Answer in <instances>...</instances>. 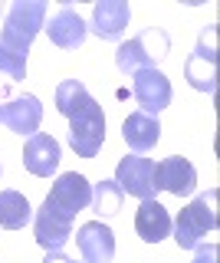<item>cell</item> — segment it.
Listing matches in <instances>:
<instances>
[{"label": "cell", "mask_w": 220, "mask_h": 263, "mask_svg": "<svg viewBox=\"0 0 220 263\" xmlns=\"http://www.w3.org/2000/svg\"><path fill=\"white\" fill-rule=\"evenodd\" d=\"M46 23V4L43 0H13L7 10L4 30H0V46L13 49V53L27 56L30 43Z\"/></svg>", "instance_id": "6da1fadb"}, {"label": "cell", "mask_w": 220, "mask_h": 263, "mask_svg": "<svg viewBox=\"0 0 220 263\" xmlns=\"http://www.w3.org/2000/svg\"><path fill=\"white\" fill-rule=\"evenodd\" d=\"M171 227H174V240H177L181 250L201 247L204 237H207L210 230H217V187L197 194L181 214H177V220Z\"/></svg>", "instance_id": "7a4b0ae2"}, {"label": "cell", "mask_w": 220, "mask_h": 263, "mask_svg": "<svg viewBox=\"0 0 220 263\" xmlns=\"http://www.w3.org/2000/svg\"><path fill=\"white\" fill-rule=\"evenodd\" d=\"M168 49H171L168 33L158 27H148L145 33H138V36H132L128 43H122L115 49V66L125 76H132L138 69H158V63L168 56Z\"/></svg>", "instance_id": "3957f363"}, {"label": "cell", "mask_w": 220, "mask_h": 263, "mask_svg": "<svg viewBox=\"0 0 220 263\" xmlns=\"http://www.w3.org/2000/svg\"><path fill=\"white\" fill-rule=\"evenodd\" d=\"M102 142H105V115H102V105L95 99H89L69 119V145L79 158H95Z\"/></svg>", "instance_id": "277c9868"}, {"label": "cell", "mask_w": 220, "mask_h": 263, "mask_svg": "<svg viewBox=\"0 0 220 263\" xmlns=\"http://www.w3.org/2000/svg\"><path fill=\"white\" fill-rule=\"evenodd\" d=\"M184 76L197 92H214L217 89V30L207 27L197 40V49L184 63Z\"/></svg>", "instance_id": "5b68a950"}, {"label": "cell", "mask_w": 220, "mask_h": 263, "mask_svg": "<svg viewBox=\"0 0 220 263\" xmlns=\"http://www.w3.org/2000/svg\"><path fill=\"white\" fill-rule=\"evenodd\" d=\"M46 204H53L59 214H66L72 220L79 211H86L89 204H92V184H89L83 175H76V171H66V175H59L56 184L50 187Z\"/></svg>", "instance_id": "8992f818"}, {"label": "cell", "mask_w": 220, "mask_h": 263, "mask_svg": "<svg viewBox=\"0 0 220 263\" xmlns=\"http://www.w3.org/2000/svg\"><path fill=\"white\" fill-rule=\"evenodd\" d=\"M132 92L142 112L158 119V112L171 105V79L161 69H138L132 72Z\"/></svg>", "instance_id": "52a82bcc"}, {"label": "cell", "mask_w": 220, "mask_h": 263, "mask_svg": "<svg viewBox=\"0 0 220 263\" xmlns=\"http://www.w3.org/2000/svg\"><path fill=\"white\" fill-rule=\"evenodd\" d=\"M115 184L122 187V194L142 197V201L154 197V161L142 155H125L115 168Z\"/></svg>", "instance_id": "ba28073f"}, {"label": "cell", "mask_w": 220, "mask_h": 263, "mask_svg": "<svg viewBox=\"0 0 220 263\" xmlns=\"http://www.w3.org/2000/svg\"><path fill=\"white\" fill-rule=\"evenodd\" d=\"M194 184H197V171L181 155H171V158L154 164V191H168L174 197H184L194 191Z\"/></svg>", "instance_id": "9c48e42d"}, {"label": "cell", "mask_w": 220, "mask_h": 263, "mask_svg": "<svg viewBox=\"0 0 220 263\" xmlns=\"http://www.w3.org/2000/svg\"><path fill=\"white\" fill-rule=\"evenodd\" d=\"M59 158H63V148L53 135L46 132H36V135L27 138V148H23V168L36 178H50L56 168H59Z\"/></svg>", "instance_id": "30bf717a"}, {"label": "cell", "mask_w": 220, "mask_h": 263, "mask_svg": "<svg viewBox=\"0 0 220 263\" xmlns=\"http://www.w3.org/2000/svg\"><path fill=\"white\" fill-rule=\"evenodd\" d=\"M33 237H36V243L43 247L46 253L63 250V243L72 237V220L66 217V214H59L53 204L43 201V208H39L36 217H33Z\"/></svg>", "instance_id": "8fae6325"}, {"label": "cell", "mask_w": 220, "mask_h": 263, "mask_svg": "<svg viewBox=\"0 0 220 263\" xmlns=\"http://www.w3.org/2000/svg\"><path fill=\"white\" fill-rule=\"evenodd\" d=\"M0 122H4L10 132H17V135H36L39 122H43V105H39L36 96L23 92L17 99H10L7 105H0Z\"/></svg>", "instance_id": "7c38bea8"}, {"label": "cell", "mask_w": 220, "mask_h": 263, "mask_svg": "<svg viewBox=\"0 0 220 263\" xmlns=\"http://www.w3.org/2000/svg\"><path fill=\"white\" fill-rule=\"evenodd\" d=\"M76 243L83 253V263H112V257H115V234L102 220H89L79 227Z\"/></svg>", "instance_id": "4fadbf2b"}, {"label": "cell", "mask_w": 220, "mask_h": 263, "mask_svg": "<svg viewBox=\"0 0 220 263\" xmlns=\"http://www.w3.org/2000/svg\"><path fill=\"white\" fill-rule=\"evenodd\" d=\"M43 27H46L50 43L59 46V49H79L86 43V23L72 7H59V10L50 16V23H43Z\"/></svg>", "instance_id": "5bb4252c"}, {"label": "cell", "mask_w": 220, "mask_h": 263, "mask_svg": "<svg viewBox=\"0 0 220 263\" xmlns=\"http://www.w3.org/2000/svg\"><path fill=\"white\" fill-rule=\"evenodd\" d=\"M132 20V7L125 0H99L92 7V30L99 40H118Z\"/></svg>", "instance_id": "9a60e30c"}, {"label": "cell", "mask_w": 220, "mask_h": 263, "mask_svg": "<svg viewBox=\"0 0 220 263\" xmlns=\"http://www.w3.org/2000/svg\"><path fill=\"white\" fill-rule=\"evenodd\" d=\"M135 230L145 243H158L171 234V214L161 208L154 197H148V201H142L138 211H135Z\"/></svg>", "instance_id": "2e32d148"}, {"label": "cell", "mask_w": 220, "mask_h": 263, "mask_svg": "<svg viewBox=\"0 0 220 263\" xmlns=\"http://www.w3.org/2000/svg\"><path fill=\"white\" fill-rule=\"evenodd\" d=\"M122 135L132 152H148V148L158 145L161 138V122L154 115H145V112H132L125 122H122Z\"/></svg>", "instance_id": "e0dca14e"}, {"label": "cell", "mask_w": 220, "mask_h": 263, "mask_svg": "<svg viewBox=\"0 0 220 263\" xmlns=\"http://www.w3.org/2000/svg\"><path fill=\"white\" fill-rule=\"evenodd\" d=\"M33 220V208L20 191H0V227L20 230Z\"/></svg>", "instance_id": "ac0fdd59"}, {"label": "cell", "mask_w": 220, "mask_h": 263, "mask_svg": "<svg viewBox=\"0 0 220 263\" xmlns=\"http://www.w3.org/2000/svg\"><path fill=\"white\" fill-rule=\"evenodd\" d=\"M89 99H92V96L86 92V86L79 79H63L59 86H56V112L66 115V119H72Z\"/></svg>", "instance_id": "d6986e66"}, {"label": "cell", "mask_w": 220, "mask_h": 263, "mask_svg": "<svg viewBox=\"0 0 220 263\" xmlns=\"http://www.w3.org/2000/svg\"><path fill=\"white\" fill-rule=\"evenodd\" d=\"M122 201H125V194H122V187L115 181H99V184H92V208L99 217H112V214L122 211Z\"/></svg>", "instance_id": "ffe728a7"}, {"label": "cell", "mask_w": 220, "mask_h": 263, "mask_svg": "<svg viewBox=\"0 0 220 263\" xmlns=\"http://www.w3.org/2000/svg\"><path fill=\"white\" fill-rule=\"evenodd\" d=\"M0 76H7L10 82H23L27 79V56L0 46Z\"/></svg>", "instance_id": "44dd1931"}, {"label": "cell", "mask_w": 220, "mask_h": 263, "mask_svg": "<svg viewBox=\"0 0 220 263\" xmlns=\"http://www.w3.org/2000/svg\"><path fill=\"white\" fill-rule=\"evenodd\" d=\"M217 253H220V250H217L214 243H210V247H204V250H201L191 263H217Z\"/></svg>", "instance_id": "7402d4cb"}, {"label": "cell", "mask_w": 220, "mask_h": 263, "mask_svg": "<svg viewBox=\"0 0 220 263\" xmlns=\"http://www.w3.org/2000/svg\"><path fill=\"white\" fill-rule=\"evenodd\" d=\"M43 263H79V260H72V257H66L63 250H50L46 253V260Z\"/></svg>", "instance_id": "603a6c76"}]
</instances>
